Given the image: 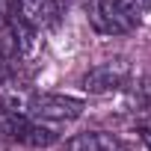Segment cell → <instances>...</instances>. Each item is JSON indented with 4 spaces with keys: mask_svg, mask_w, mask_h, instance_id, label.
Masks as SVG:
<instances>
[{
    "mask_svg": "<svg viewBox=\"0 0 151 151\" xmlns=\"http://www.w3.org/2000/svg\"><path fill=\"white\" fill-rule=\"evenodd\" d=\"M86 15L89 24L104 36H124L136 27V9L124 0H89Z\"/></svg>",
    "mask_w": 151,
    "mask_h": 151,
    "instance_id": "6da1fadb",
    "label": "cell"
},
{
    "mask_svg": "<svg viewBox=\"0 0 151 151\" xmlns=\"http://www.w3.org/2000/svg\"><path fill=\"white\" fill-rule=\"evenodd\" d=\"M24 116H30L33 122H50V124H62V122H74L83 116V101L68 98V95H30Z\"/></svg>",
    "mask_w": 151,
    "mask_h": 151,
    "instance_id": "7a4b0ae2",
    "label": "cell"
},
{
    "mask_svg": "<svg viewBox=\"0 0 151 151\" xmlns=\"http://www.w3.org/2000/svg\"><path fill=\"white\" fill-rule=\"evenodd\" d=\"M130 80V62L116 56L107 62H98L95 68H89L83 74V89L89 95H104V92H116Z\"/></svg>",
    "mask_w": 151,
    "mask_h": 151,
    "instance_id": "3957f363",
    "label": "cell"
},
{
    "mask_svg": "<svg viewBox=\"0 0 151 151\" xmlns=\"http://www.w3.org/2000/svg\"><path fill=\"white\" fill-rule=\"evenodd\" d=\"M18 18L33 30H47L59 21V0H15Z\"/></svg>",
    "mask_w": 151,
    "mask_h": 151,
    "instance_id": "277c9868",
    "label": "cell"
},
{
    "mask_svg": "<svg viewBox=\"0 0 151 151\" xmlns=\"http://www.w3.org/2000/svg\"><path fill=\"white\" fill-rule=\"evenodd\" d=\"M65 151H127L113 133H104V130H86V133H77L74 139H68Z\"/></svg>",
    "mask_w": 151,
    "mask_h": 151,
    "instance_id": "5b68a950",
    "label": "cell"
},
{
    "mask_svg": "<svg viewBox=\"0 0 151 151\" xmlns=\"http://www.w3.org/2000/svg\"><path fill=\"white\" fill-rule=\"evenodd\" d=\"M139 139H142V142L148 145V151H151V119L139 124Z\"/></svg>",
    "mask_w": 151,
    "mask_h": 151,
    "instance_id": "8992f818",
    "label": "cell"
},
{
    "mask_svg": "<svg viewBox=\"0 0 151 151\" xmlns=\"http://www.w3.org/2000/svg\"><path fill=\"white\" fill-rule=\"evenodd\" d=\"M136 6L139 9H151V0H136Z\"/></svg>",
    "mask_w": 151,
    "mask_h": 151,
    "instance_id": "52a82bcc",
    "label": "cell"
},
{
    "mask_svg": "<svg viewBox=\"0 0 151 151\" xmlns=\"http://www.w3.org/2000/svg\"><path fill=\"white\" fill-rule=\"evenodd\" d=\"M6 77V62H3V56H0V80Z\"/></svg>",
    "mask_w": 151,
    "mask_h": 151,
    "instance_id": "ba28073f",
    "label": "cell"
}]
</instances>
